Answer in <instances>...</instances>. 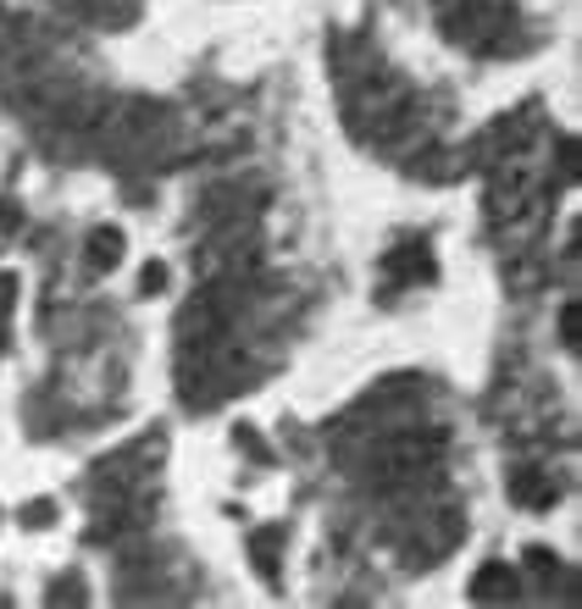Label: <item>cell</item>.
I'll return each mask as SVG.
<instances>
[{
  "mask_svg": "<svg viewBox=\"0 0 582 609\" xmlns=\"http://www.w3.org/2000/svg\"><path fill=\"white\" fill-rule=\"evenodd\" d=\"M516 587H522V582H516V571H511L505 560H488V565L472 576V598H477V604H511Z\"/></svg>",
  "mask_w": 582,
  "mask_h": 609,
  "instance_id": "6da1fadb",
  "label": "cell"
},
{
  "mask_svg": "<svg viewBox=\"0 0 582 609\" xmlns=\"http://www.w3.org/2000/svg\"><path fill=\"white\" fill-rule=\"evenodd\" d=\"M388 272H394L399 283H433V255H428V244H422V238L399 244V249L388 255Z\"/></svg>",
  "mask_w": 582,
  "mask_h": 609,
  "instance_id": "7a4b0ae2",
  "label": "cell"
},
{
  "mask_svg": "<svg viewBox=\"0 0 582 609\" xmlns=\"http://www.w3.org/2000/svg\"><path fill=\"white\" fill-rule=\"evenodd\" d=\"M83 267H90V272H117L123 267V233L117 227H95L90 244H83Z\"/></svg>",
  "mask_w": 582,
  "mask_h": 609,
  "instance_id": "3957f363",
  "label": "cell"
},
{
  "mask_svg": "<svg viewBox=\"0 0 582 609\" xmlns=\"http://www.w3.org/2000/svg\"><path fill=\"white\" fill-rule=\"evenodd\" d=\"M516 499H522L527 510H549V504H555V482H549V477H516Z\"/></svg>",
  "mask_w": 582,
  "mask_h": 609,
  "instance_id": "277c9868",
  "label": "cell"
},
{
  "mask_svg": "<svg viewBox=\"0 0 582 609\" xmlns=\"http://www.w3.org/2000/svg\"><path fill=\"white\" fill-rule=\"evenodd\" d=\"M278 543H283V527H267V532H256V571H267V576H278Z\"/></svg>",
  "mask_w": 582,
  "mask_h": 609,
  "instance_id": "5b68a950",
  "label": "cell"
},
{
  "mask_svg": "<svg viewBox=\"0 0 582 609\" xmlns=\"http://www.w3.org/2000/svg\"><path fill=\"white\" fill-rule=\"evenodd\" d=\"M139 289L144 294H161L166 289V267H161V260H144V267H139Z\"/></svg>",
  "mask_w": 582,
  "mask_h": 609,
  "instance_id": "8992f818",
  "label": "cell"
},
{
  "mask_svg": "<svg viewBox=\"0 0 582 609\" xmlns=\"http://www.w3.org/2000/svg\"><path fill=\"white\" fill-rule=\"evenodd\" d=\"M560 321H566V343L577 350V343H582V305H566V311H560Z\"/></svg>",
  "mask_w": 582,
  "mask_h": 609,
  "instance_id": "52a82bcc",
  "label": "cell"
},
{
  "mask_svg": "<svg viewBox=\"0 0 582 609\" xmlns=\"http://www.w3.org/2000/svg\"><path fill=\"white\" fill-rule=\"evenodd\" d=\"M50 520H56V510H50V504H28V510H23V527H28V532L50 527Z\"/></svg>",
  "mask_w": 582,
  "mask_h": 609,
  "instance_id": "ba28073f",
  "label": "cell"
},
{
  "mask_svg": "<svg viewBox=\"0 0 582 609\" xmlns=\"http://www.w3.org/2000/svg\"><path fill=\"white\" fill-rule=\"evenodd\" d=\"M23 227V211H18V200H0V238L7 233H18Z\"/></svg>",
  "mask_w": 582,
  "mask_h": 609,
  "instance_id": "9c48e42d",
  "label": "cell"
},
{
  "mask_svg": "<svg viewBox=\"0 0 582 609\" xmlns=\"http://www.w3.org/2000/svg\"><path fill=\"white\" fill-rule=\"evenodd\" d=\"M78 598H83V593H78V582H72V576H61V582H56V593H50V604H78Z\"/></svg>",
  "mask_w": 582,
  "mask_h": 609,
  "instance_id": "30bf717a",
  "label": "cell"
},
{
  "mask_svg": "<svg viewBox=\"0 0 582 609\" xmlns=\"http://www.w3.org/2000/svg\"><path fill=\"white\" fill-rule=\"evenodd\" d=\"M12 300H18V278H0V316L12 311Z\"/></svg>",
  "mask_w": 582,
  "mask_h": 609,
  "instance_id": "8fae6325",
  "label": "cell"
},
{
  "mask_svg": "<svg viewBox=\"0 0 582 609\" xmlns=\"http://www.w3.org/2000/svg\"><path fill=\"white\" fill-rule=\"evenodd\" d=\"M527 565H533V571H555V554H549V549H533Z\"/></svg>",
  "mask_w": 582,
  "mask_h": 609,
  "instance_id": "7c38bea8",
  "label": "cell"
}]
</instances>
